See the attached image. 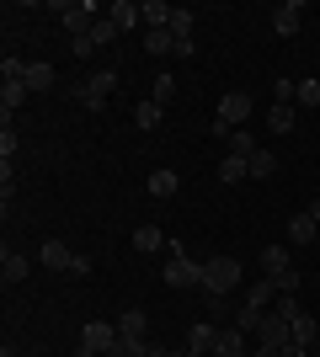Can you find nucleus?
Segmentation results:
<instances>
[{
    "mask_svg": "<svg viewBox=\"0 0 320 357\" xmlns=\"http://www.w3.org/2000/svg\"><path fill=\"white\" fill-rule=\"evenodd\" d=\"M245 176H251V160H241V155H224V160H219V181H224V187H241Z\"/></svg>",
    "mask_w": 320,
    "mask_h": 357,
    "instance_id": "nucleus-19",
    "label": "nucleus"
},
{
    "mask_svg": "<svg viewBox=\"0 0 320 357\" xmlns=\"http://www.w3.org/2000/svg\"><path fill=\"white\" fill-rule=\"evenodd\" d=\"M27 96H32V91H27V80H0V118L11 123V112H16L22 102H27Z\"/></svg>",
    "mask_w": 320,
    "mask_h": 357,
    "instance_id": "nucleus-11",
    "label": "nucleus"
},
{
    "mask_svg": "<svg viewBox=\"0 0 320 357\" xmlns=\"http://www.w3.org/2000/svg\"><path fill=\"white\" fill-rule=\"evenodd\" d=\"M80 347H86V352H112V347H118V326H107V320H91V326L80 331Z\"/></svg>",
    "mask_w": 320,
    "mask_h": 357,
    "instance_id": "nucleus-5",
    "label": "nucleus"
},
{
    "mask_svg": "<svg viewBox=\"0 0 320 357\" xmlns=\"http://www.w3.org/2000/svg\"><path fill=\"white\" fill-rule=\"evenodd\" d=\"M38 261H43L48 272H70V267H75V251H70L64 240H43V251H38Z\"/></svg>",
    "mask_w": 320,
    "mask_h": 357,
    "instance_id": "nucleus-8",
    "label": "nucleus"
},
{
    "mask_svg": "<svg viewBox=\"0 0 320 357\" xmlns=\"http://www.w3.org/2000/svg\"><path fill=\"white\" fill-rule=\"evenodd\" d=\"M144 357H166V347H150V352H144Z\"/></svg>",
    "mask_w": 320,
    "mask_h": 357,
    "instance_id": "nucleus-41",
    "label": "nucleus"
},
{
    "mask_svg": "<svg viewBox=\"0 0 320 357\" xmlns=\"http://www.w3.org/2000/svg\"><path fill=\"white\" fill-rule=\"evenodd\" d=\"M171 96H176V75H155V86H150V102L171 107Z\"/></svg>",
    "mask_w": 320,
    "mask_h": 357,
    "instance_id": "nucleus-28",
    "label": "nucleus"
},
{
    "mask_svg": "<svg viewBox=\"0 0 320 357\" xmlns=\"http://www.w3.org/2000/svg\"><path fill=\"white\" fill-rule=\"evenodd\" d=\"M70 54H75V59H91V54H96L91 32H86V38H70Z\"/></svg>",
    "mask_w": 320,
    "mask_h": 357,
    "instance_id": "nucleus-35",
    "label": "nucleus"
},
{
    "mask_svg": "<svg viewBox=\"0 0 320 357\" xmlns=\"http://www.w3.org/2000/svg\"><path fill=\"white\" fill-rule=\"evenodd\" d=\"M283 357H310V347H299V342H289V347H283Z\"/></svg>",
    "mask_w": 320,
    "mask_h": 357,
    "instance_id": "nucleus-38",
    "label": "nucleus"
},
{
    "mask_svg": "<svg viewBox=\"0 0 320 357\" xmlns=\"http://www.w3.org/2000/svg\"><path fill=\"white\" fill-rule=\"evenodd\" d=\"M213 347H219V326L213 320H198V326L187 331V352L192 357H213Z\"/></svg>",
    "mask_w": 320,
    "mask_h": 357,
    "instance_id": "nucleus-6",
    "label": "nucleus"
},
{
    "mask_svg": "<svg viewBox=\"0 0 320 357\" xmlns=\"http://www.w3.org/2000/svg\"><path fill=\"white\" fill-rule=\"evenodd\" d=\"M273 283H277V294H299V272H277V278H273Z\"/></svg>",
    "mask_w": 320,
    "mask_h": 357,
    "instance_id": "nucleus-36",
    "label": "nucleus"
},
{
    "mask_svg": "<svg viewBox=\"0 0 320 357\" xmlns=\"http://www.w3.org/2000/svg\"><path fill=\"white\" fill-rule=\"evenodd\" d=\"M299 102L320 107V80H315V75H305V80H299Z\"/></svg>",
    "mask_w": 320,
    "mask_h": 357,
    "instance_id": "nucleus-34",
    "label": "nucleus"
},
{
    "mask_svg": "<svg viewBox=\"0 0 320 357\" xmlns=\"http://www.w3.org/2000/svg\"><path fill=\"white\" fill-rule=\"evenodd\" d=\"M299 16H305V6H299V0L277 6V11H273V32H277V38H294V32H299Z\"/></svg>",
    "mask_w": 320,
    "mask_h": 357,
    "instance_id": "nucleus-13",
    "label": "nucleus"
},
{
    "mask_svg": "<svg viewBox=\"0 0 320 357\" xmlns=\"http://www.w3.org/2000/svg\"><path fill=\"white\" fill-rule=\"evenodd\" d=\"M267 128H273V134H289V128H294V107L273 102V107H267Z\"/></svg>",
    "mask_w": 320,
    "mask_h": 357,
    "instance_id": "nucleus-27",
    "label": "nucleus"
},
{
    "mask_svg": "<svg viewBox=\"0 0 320 357\" xmlns=\"http://www.w3.org/2000/svg\"><path fill=\"white\" fill-rule=\"evenodd\" d=\"M294 336H289V320H283V314H267V320H261V331H257V347H277V352H283V347H289Z\"/></svg>",
    "mask_w": 320,
    "mask_h": 357,
    "instance_id": "nucleus-7",
    "label": "nucleus"
},
{
    "mask_svg": "<svg viewBox=\"0 0 320 357\" xmlns=\"http://www.w3.org/2000/svg\"><path fill=\"white\" fill-rule=\"evenodd\" d=\"M315 235H320V224L310 213H294L289 219V245H315Z\"/></svg>",
    "mask_w": 320,
    "mask_h": 357,
    "instance_id": "nucleus-15",
    "label": "nucleus"
},
{
    "mask_svg": "<svg viewBox=\"0 0 320 357\" xmlns=\"http://www.w3.org/2000/svg\"><path fill=\"white\" fill-rule=\"evenodd\" d=\"M213 357H245V331L229 320V326H219V347H213Z\"/></svg>",
    "mask_w": 320,
    "mask_h": 357,
    "instance_id": "nucleus-12",
    "label": "nucleus"
},
{
    "mask_svg": "<svg viewBox=\"0 0 320 357\" xmlns=\"http://www.w3.org/2000/svg\"><path fill=\"white\" fill-rule=\"evenodd\" d=\"M261 320H267V314H261V310H251V304H241V310H235V326H241L245 336H257V331H261Z\"/></svg>",
    "mask_w": 320,
    "mask_h": 357,
    "instance_id": "nucleus-31",
    "label": "nucleus"
},
{
    "mask_svg": "<svg viewBox=\"0 0 320 357\" xmlns=\"http://www.w3.org/2000/svg\"><path fill=\"white\" fill-rule=\"evenodd\" d=\"M0 357H16V352H11V347H6V352H0Z\"/></svg>",
    "mask_w": 320,
    "mask_h": 357,
    "instance_id": "nucleus-42",
    "label": "nucleus"
},
{
    "mask_svg": "<svg viewBox=\"0 0 320 357\" xmlns=\"http://www.w3.org/2000/svg\"><path fill=\"white\" fill-rule=\"evenodd\" d=\"M118 38H123V32L112 27V16H96V27H91V43H96V48H107V43H118Z\"/></svg>",
    "mask_w": 320,
    "mask_h": 357,
    "instance_id": "nucleus-30",
    "label": "nucleus"
},
{
    "mask_svg": "<svg viewBox=\"0 0 320 357\" xmlns=\"http://www.w3.org/2000/svg\"><path fill=\"white\" fill-rule=\"evenodd\" d=\"M273 171H277V155H273V149H257V155H251V176L267 181Z\"/></svg>",
    "mask_w": 320,
    "mask_h": 357,
    "instance_id": "nucleus-29",
    "label": "nucleus"
},
{
    "mask_svg": "<svg viewBox=\"0 0 320 357\" xmlns=\"http://www.w3.org/2000/svg\"><path fill=\"white\" fill-rule=\"evenodd\" d=\"M251 357H283V352H277V347H257Z\"/></svg>",
    "mask_w": 320,
    "mask_h": 357,
    "instance_id": "nucleus-39",
    "label": "nucleus"
},
{
    "mask_svg": "<svg viewBox=\"0 0 320 357\" xmlns=\"http://www.w3.org/2000/svg\"><path fill=\"white\" fill-rule=\"evenodd\" d=\"M251 96H245V91H229L224 102H219V118H213V139H229L235 134V128H245V118H251Z\"/></svg>",
    "mask_w": 320,
    "mask_h": 357,
    "instance_id": "nucleus-1",
    "label": "nucleus"
},
{
    "mask_svg": "<svg viewBox=\"0 0 320 357\" xmlns=\"http://www.w3.org/2000/svg\"><path fill=\"white\" fill-rule=\"evenodd\" d=\"M112 86H118V70H112V64H107V70H96V75H86V80H80V102L91 107V112H102L107 107V96H112Z\"/></svg>",
    "mask_w": 320,
    "mask_h": 357,
    "instance_id": "nucleus-3",
    "label": "nucleus"
},
{
    "mask_svg": "<svg viewBox=\"0 0 320 357\" xmlns=\"http://www.w3.org/2000/svg\"><path fill=\"white\" fill-rule=\"evenodd\" d=\"M257 139H251V134H245V128H235V134H229L224 139V155H241V160H251V155H257Z\"/></svg>",
    "mask_w": 320,
    "mask_h": 357,
    "instance_id": "nucleus-24",
    "label": "nucleus"
},
{
    "mask_svg": "<svg viewBox=\"0 0 320 357\" xmlns=\"http://www.w3.org/2000/svg\"><path fill=\"white\" fill-rule=\"evenodd\" d=\"M192 22H198V11H187V6H182V11L171 16V38H176V43H182V38H192Z\"/></svg>",
    "mask_w": 320,
    "mask_h": 357,
    "instance_id": "nucleus-32",
    "label": "nucleus"
},
{
    "mask_svg": "<svg viewBox=\"0 0 320 357\" xmlns=\"http://www.w3.org/2000/svg\"><path fill=\"white\" fill-rule=\"evenodd\" d=\"M235 283H241V261H235V256H213V261H203V294L224 298Z\"/></svg>",
    "mask_w": 320,
    "mask_h": 357,
    "instance_id": "nucleus-2",
    "label": "nucleus"
},
{
    "mask_svg": "<svg viewBox=\"0 0 320 357\" xmlns=\"http://www.w3.org/2000/svg\"><path fill=\"white\" fill-rule=\"evenodd\" d=\"M160 118H166V107H160V102H139V107H134L139 134H155V128H160Z\"/></svg>",
    "mask_w": 320,
    "mask_h": 357,
    "instance_id": "nucleus-22",
    "label": "nucleus"
},
{
    "mask_svg": "<svg viewBox=\"0 0 320 357\" xmlns=\"http://www.w3.org/2000/svg\"><path fill=\"white\" fill-rule=\"evenodd\" d=\"M91 357H107V352H91Z\"/></svg>",
    "mask_w": 320,
    "mask_h": 357,
    "instance_id": "nucleus-43",
    "label": "nucleus"
},
{
    "mask_svg": "<svg viewBox=\"0 0 320 357\" xmlns=\"http://www.w3.org/2000/svg\"><path fill=\"white\" fill-rule=\"evenodd\" d=\"M160 278H166V288H203V261H192V256H171L166 261V272H160Z\"/></svg>",
    "mask_w": 320,
    "mask_h": 357,
    "instance_id": "nucleus-4",
    "label": "nucleus"
},
{
    "mask_svg": "<svg viewBox=\"0 0 320 357\" xmlns=\"http://www.w3.org/2000/svg\"><path fill=\"white\" fill-rule=\"evenodd\" d=\"M294 261H289V240H267V245H261V272H267V278H277V272H289Z\"/></svg>",
    "mask_w": 320,
    "mask_h": 357,
    "instance_id": "nucleus-9",
    "label": "nucleus"
},
{
    "mask_svg": "<svg viewBox=\"0 0 320 357\" xmlns=\"http://www.w3.org/2000/svg\"><path fill=\"white\" fill-rule=\"evenodd\" d=\"M107 16H112V27H118V32H134L139 27V6H134V0H112Z\"/></svg>",
    "mask_w": 320,
    "mask_h": 357,
    "instance_id": "nucleus-18",
    "label": "nucleus"
},
{
    "mask_svg": "<svg viewBox=\"0 0 320 357\" xmlns=\"http://www.w3.org/2000/svg\"><path fill=\"white\" fill-rule=\"evenodd\" d=\"M27 272H32V261L22 251H6V256H0V278H6V283H22Z\"/></svg>",
    "mask_w": 320,
    "mask_h": 357,
    "instance_id": "nucleus-21",
    "label": "nucleus"
},
{
    "mask_svg": "<svg viewBox=\"0 0 320 357\" xmlns=\"http://www.w3.org/2000/svg\"><path fill=\"white\" fill-rule=\"evenodd\" d=\"M289 336H294L299 347H315V342H320V326H315V314H305V310H299V314L289 320Z\"/></svg>",
    "mask_w": 320,
    "mask_h": 357,
    "instance_id": "nucleus-14",
    "label": "nucleus"
},
{
    "mask_svg": "<svg viewBox=\"0 0 320 357\" xmlns=\"http://www.w3.org/2000/svg\"><path fill=\"white\" fill-rule=\"evenodd\" d=\"M305 213H310V219H315V224H320V197H315V203H310V208H305Z\"/></svg>",
    "mask_w": 320,
    "mask_h": 357,
    "instance_id": "nucleus-40",
    "label": "nucleus"
},
{
    "mask_svg": "<svg viewBox=\"0 0 320 357\" xmlns=\"http://www.w3.org/2000/svg\"><path fill=\"white\" fill-rule=\"evenodd\" d=\"M144 54H176V38H171V27H160V32H144Z\"/></svg>",
    "mask_w": 320,
    "mask_h": 357,
    "instance_id": "nucleus-25",
    "label": "nucleus"
},
{
    "mask_svg": "<svg viewBox=\"0 0 320 357\" xmlns=\"http://www.w3.org/2000/svg\"><path fill=\"white\" fill-rule=\"evenodd\" d=\"M273 298H277V283H273V278H261V283L245 288V304H251V310H267Z\"/></svg>",
    "mask_w": 320,
    "mask_h": 357,
    "instance_id": "nucleus-23",
    "label": "nucleus"
},
{
    "mask_svg": "<svg viewBox=\"0 0 320 357\" xmlns=\"http://www.w3.org/2000/svg\"><path fill=\"white\" fill-rule=\"evenodd\" d=\"M118 336H134V342H144V310H123V314H118Z\"/></svg>",
    "mask_w": 320,
    "mask_h": 357,
    "instance_id": "nucleus-26",
    "label": "nucleus"
},
{
    "mask_svg": "<svg viewBox=\"0 0 320 357\" xmlns=\"http://www.w3.org/2000/svg\"><path fill=\"white\" fill-rule=\"evenodd\" d=\"M166 245H171L166 229H155V224H139V229H134V251L150 256V251H166Z\"/></svg>",
    "mask_w": 320,
    "mask_h": 357,
    "instance_id": "nucleus-17",
    "label": "nucleus"
},
{
    "mask_svg": "<svg viewBox=\"0 0 320 357\" xmlns=\"http://www.w3.org/2000/svg\"><path fill=\"white\" fill-rule=\"evenodd\" d=\"M11 155H16V134H11V123H6V134H0V160L11 165Z\"/></svg>",
    "mask_w": 320,
    "mask_h": 357,
    "instance_id": "nucleus-37",
    "label": "nucleus"
},
{
    "mask_svg": "<svg viewBox=\"0 0 320 357\" xmlns=\"http://www.w3.org/2000/svg\"><path fill=\"white\" fill-rule=\"evenodd\" d=\"M144 187H150V197H160V203H166V197H176L182 176H176V171H150V181H144Z\"/></svg>",
    "mask_w": 320,
    "mask_h": 357,
    "instance_id": "nucleus-20",
    "label": "nucleus"
},
{
    "mask_svg": "<svg viewBox=\"0 0 320 357\" xmlns=\"http://www.w3.org/2000/svg\"><path fill=\"white\" fill-rule=\"evenodd\" d=\"M171 16H176V6H166V0H144V6H139V22H144V32L171 27Z\"/></svg>",
    "mask_w": 320,
    "mask_h": 357,
    "instance_id": "nucleus-10",
    "label": "nucleus"
},
{
    "mask_svg": "<svg viewBox=\"0 0 320 357\" xmlns=\"http://www.w3.org/2000/svg\"><path fill=\"white\" fill-rule=\"evenodd\" d=\"M22 80H27V91H32V96H38V91H54V64L27 59V75H22Z\"/></svg>",
    "mask_w": 320,
    "mask_h": 357,
    "instance_id": "nucleus-16",
    "label": "nucleus"
},
{
    "mask_svg": "<svg viewBox=\"0 0 320 357\" xmlns=\"http://www.w3.org/2000/svg\"><path fill=\"white\" fill-rule=\"evenodd\" d=\"M144 352H150V342H134V336H118V347H112L107 357H144Z\"/></svg>",
    "mask_w": 320,
    "mask_h": 357,
    "instance_id": "nucleus-33",
    "label": "nucleus"
}]
</instances>
